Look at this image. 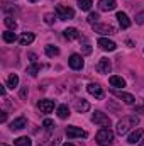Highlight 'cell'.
I'll list each match as a JSON object with an SVG mask.
<instances>
[{"label": "cell", "mask_w": 144, "mask_h": 146, "mask_svg": "<svg viewBox=\"0 0 144 146\" xmlns=\"http://www.w3.org/2000/svg\"><path fill=\"white\" fill-rule=\"evenodd\" d=\"M95 141L100 146H110L114 143V133H112L108 127H104V129H100V131L97 133Z\"/></svg>", "instance_id": "cell-2"}, {"label": "cell", "mask_w": 144, "mask_h": 146, "mask_svg": "<svg viewBox=\"0 0 144 146\" xmlns=\"http://www.w3.org/2000/svg\"><path fill=\"white\" fill-rule=\"evenodd\" d=\"M56 15L61 21H70V19L75 17V10L71 7H66V5H58L56 7Z\"/></svg>", "instance_id": "cell-3"}, {"label": "cell", "mask_w": 144, "mask_h": 146, "mask_svg": "<svg viewBox=\"0 0 144 146\" xmlns=\"http://www.w3.org/2000/svg\"><path fill=\"white\" fill-rule=\"evenodd\" d=\"M29 58H31V61H36V54H34V53H31Z\"/></svg>", "instance_id": "cell-36"}, {"label": "cell", "mask_w": 144, "mask_h": 146, "mask_svg": "<svg viewBox=\"0 0 144 146\" xmlns=\"http://www.w3.org/2000/svg\"><path fill=\"white\" fill-rule=\"evenodd\" d=\"M0 146H7V145H0Z\"/></svg>", "instance_id": "cell-40"}, {"label": "cell", "mask_w": 144, "mask_h": 146, "mask_svg": "<svg viewBox=\"0 0 144 146\" xmlns=\"http://www.w3.org/2000/svg\"><path fill=\"white\" fill-rule=\"evenodd\" d=\"M98 19H100V17H98V14H97V12H92V14L88 15V22H90L92 26H93V24H97V22H98Z\"/></svg>", "instance_id": "cell-29"}, {"label": "cell", "mask_w": 144, "mask_h": 146, "mask_svg": "<svg viewBox=\"0 0 144 146\" xmlns=\"http://www.w3.org/2000/svg\"><path fill=\"white\" fill-rule=\"evenodd\" d=\"M98 46H100L104 51H115V48H117V44H115L114 41L107 39V37H100V39H98Z\"/></svg>", "instance_id": "cell-10"}, {"label": "cell", "mask_w": 144, "mask_h": 146, "mask_svg": "<svg viewBox=\"0 0 144 146\" xmlns=\"http://www.w3.org/2000/svg\"><path fill=\"white\" fill-rule=\"evenodd\" d=\"M26 95H27V88H22V90H20V97H22V99H24V97H26Z\"/></svg>", "instance_id": "cell-35"}, {"label": "cell", "mask_w": 144, "mask_h": 146, "mask_svg": "<svg viewBox=\"0 0 144 146\" xmlns=\"http://www.w3.org/2000/svg\"><path fill=\"white\" fill-rule=\"evenodd\" d=\"M143 22H144V12H141L137 15V24H143Z\"/></svg>", "instance_id": "cell-33"}, {"label": "cell", "mask_w": 144, "mask_h": 146, "mask_svg": "<svg viewBox=\"0 0 144 146\" xmlns=\"http://www.w3.org/2000/svg\"><path fill=\"white\" fill-rule=\"evenodd\" d=\"M93 29L100 34H114L115 33V29L110 24H93Z\"/></svg>", "instance_id": "cell-13"}, {"label": "cell", "mask_w": 144, "mask_h": 146, "mask_svg": "<svg viewBox=\"0 0 144 146\" xmlns=\"http://www.w3.org/2000/svg\"><path fill=\"white\" fill-rule=\"evenodd\" d=\"M90 53H92V46L85 41V42H83V54H90Z\"/></svg>", "instance_id": "cell-31"}, {"label": "cell", "mask_w": 144, "mask_h": 146, "mask_svg": "<svg viewBox=\"0 0 144 146\" xmlns=\"http://www.w3.org/2000/svg\"><path fill=\"white\" fill-rule=\"evenodd\" d=\"M115 7H117V2L115 0H98V9L104 10V12L114 10Z\"/></svg>", "instance_id": "cell-14"}, {"label": "cell", "mask_w": 144, "mask_h": 146, "mask_svg": "<svg viewBox=\"0 0 144 146\" xmlns=\"http://www.w3.org/2000/svg\"><path fill=\"white\" fill-rule=\"evenodd\" d=\"M92 122H93V124H98V126H102V127H108V126H110V119H108L104 112H100V110H97V112L92 115Z\"/></svg>", "instance_id": "cell-4"}, {"label": "cell", "mask_w": 144, "mask_h": 146, "mask_svg": "<svg viewBox=\"0 0 144 146\" xmlns=\"http://www.w3.org/2000/svg\"><path fill=\"white\" fill-rule=\"evenodd\" d=\"M31 139L27 138V136H20V138H17L15 141H14V146H31Z\"/></svg>", "instance_id": "cell-22"}, {"label": "cell", "mask_w": 144, "mask_h": 146, "mask_svg": "<svg viewBox=\"0 0 144 146\" xmlns=\"http://www.w3.org/2000/svg\"><path fill=\"white\" fill-rule=\"evenodd\" d=\"M110 70H112V63L108 61L107 58H102L97 63V72L98 73H110Z\"/></svg>", "instance_id": "cell-11"}, {"label": "cell", "mask_w": 144, "mask_h": 146, "mask_svg": "<svg viewBox=\"0 0 144 146\" xmlns=\"http://www.w3.org/2000/svg\"><path fill=\"white\" fill-rule=\"evenodd\" d=\"M42 126H44V127H48V129H53V127H54V122H53L51 119H44Z\"/></svg>", "instance_id": "cell-32"}, {"label": "cell", "mask_w": 144, "mask_h": 146, "mask_svg": "<svg viewBox=\"0 0 144 146\" xmlns=\"http://www.w3.org/2000/svg\"><path fill=\"white\" fill-rule=\"evenodd\" d=\"M5 26H7L10 31H14V29L17 27V22H15V21H14L10 15H7V17H5Z\"/></svg>", "instance_id": "cell-28"}, {"label": "cell", "mask_w": 144, "mask_h": 146, "mask_svg": "<svg viewBox=\"0 0 144 146\" xmlns=\"http://www.w3.org/2000/svg\"><path fill=\"white\" fill-rule=\"evenodd\" d=\"M117 21H119V24H120L122 29L131 27V19L127 17V14H124V12H117Z\"/></svg>", "instance_id": "cell-16"}, {"label": "cell", "mask_w": 144, "mask_h": 146, "mask_svg": "<svg viewBox=\"0 0 144 146\" xmlns=\"http://www.w3.org/2000/svg\"><path fill=\"white\" fill-rule=\"evenodd\" d=\"M44 21H46V24H53V22L56 21V15H54V14H46Z\"/></svg>", "instance_id": "cell-30"}, {"label": "cell", "mask_w": 144, "mask_h": 146, "mask_svg": "<svg viewBox=\"0 0 144 146\" xmlns=\"http://www.w3.org/2000/svg\"><path fill=\"white\" fill-rule=\"evenodd\" d=\"M27 126V119L26 117H17L10 122V129L12 131H19V129H24Z\"/></svg>", "instance_id": "cell-12"}, {"label": "cell", "mask_w": 144, "mask_h": 146, "mask_svg": "<svg viewBox=\"0 0 144 146\" xmlns=\"http://www.w3.org/2000/svg\"><path fill=\"white\" fill-rule=\"evenodd\" d=\"M75 109L78 110V112H87V110H90V104L81 99V100H76L75 102Z\"/></svg>", "instance_id": "cell-20"}, {"label": "cell", "mask_w": 144, "mask_h": 146, "mask_svg": "<svg viewBox=\"0 0 144 146\" xmlns=\"http://www.w3.org/2000/svg\"><path fill=\"white\" fill-rule=\"evenodd\" d=\"M68 63H70V66H71L73 70H81L83 68V58H81V54H71L70 56V60H68Z\"/></svg>", "instance_id": "cell-8"}, {"label": "cell", "mask_w": 144, "mask_h": 146, "mask_svg": "<svg viewBox=\"0 0 144 146\" xmlns=\"http://www.w3.org/2000/svg\"><path fill=\"white\" fill-rule=\"evenodd\" d=\"M92 5H93L92 0H78V7H80L81 10H90Z\"/></svg>", "instance_id": "cell-26"}, {"label": "cell", "mask_w": 144, "mask_h": 146, "mask_svg": "<svg viewBox=\"0 0 144 146\" xmlns=\"http://www.w3.org/2000/svg\"><path fill=\"white\" fill-rule=\"evenodd\" d=\"M66 136L70 139H75V138H87V131H83L81 127H76V126H70L66 127Z\"/></svg>", "instance_id": "cell-5"}, {"label": "cell", "mask_w": 144, "mask_h": 146, "mask_svg": "<svg viewBox=\"0 0 144 146\" xmlns=\"http://www.w3.org/2000/svg\"><path fill=\"white\" fill-rule=\"evenodd\" d=\"M63 36L66 37L68 41H73V39H78L80 34H78V31H76L75 27H68V29H65V31H63Z\"/></svg>", "instance_id": "cell-17"}, {"label": "cell", "mask_w": 144, "mask_h": 146, "mask_svg": "<svg viewBox=\"0 0 144 146\" xmlns=\"http://www.w3.org/2000/svg\"><path fill=\"white\" fill-rule=\"evenodd\" d=\"M46 54L51 56V58H53V56H58V54H59V49H58L56 46H53V44H48V46H46Z\"/></svg>", "instance_id": "cell-24"}, {"label": "cell", "mask_w": 144, "mask_h": 146, "mask_svg": "<svg viewBox=\"0 0 144 146\" xmlns=\"http://www.w3.org/2000/svg\"><path fill=\"white\" fill-rule=\"evenodd\" d=\"M141 138H143V129H134V131L127 136V143H129V145H136V143L141 141Z\"/></svg>", "instance_id": "cell-15"}, {"label": "cell", "mask_w": 144, "mask_h": 146, "mask_svg": "<svg viewBox=\"0 0 144 146\" xmlns=\"http://www.w3.org/2000/svg\"><path fill=\"white\" fill-rule=\"evenodd\" d=\"M139 146H144V139H143V141H141V143H139Z\"/></svg>", "instance_id": "cell-38"}, {"label": "cell", "mask_w": 144, "mask_h": 146, "mask_svg": "<svg viewBox=\"0 0 144 146\" xmlns=\"http://www.w3.org/2000/svg\"><path fill=\"white\" fill-rule=\"evenodd\" d=\"M63 146H75V145H71V143H65Z\"/></svg>", "instance_id": "cell-37"}, {"label": "cell", "mask_w": 144, "mask_h": 146, "mask_svg": "<svg viewBox=\"0 0 144 146\" xmlns=\"http://www.w3.org/2000/svg\"><path fill=\"white\" fill-rule=\"evenodd\" d=\"M58 117H59V119H68V117H70V109H68V106H59V107H58Z\"/></svg>", "instance_id": "cell-21"}, {"label": "cell", "mask_w": 144, "mask_h": 146, "mask_svg": "<svg viewBox=\"0 0 144 146\" xmlns=\"http://www.w3.org/2000/svg\"><path fill=\"white\" fill-rule=\"evenodd\" d=\"M29 2H32V3H36V2H39V0H29Z\"/></svg>", "instance_id": "cell-39"}, {"label": "cell", "mask_w": 144, "mask_h": 146, "mask_svg": "<svg viewBox=\"0 0 144 146\" xmlns=\"http://www.w3.org/2000/svg\"><path fill=\"white\" fill-rule=\"evenodd\" d=\"M139 124V119L136 117V115H127V117H124L122 121H119V124H117V134H127L129 133V129L131 127H136Z\"/></svg>", "instance_id": "cell-1"}, {"label": "cell", "mask_w": 144, "mask_h": 146, "mask_svg": "<svg viewBox=\"0 0 144 146\" xmlns=\"http://www.w3.org/2000/svg\"><path fill=\"white\" fill-rule=\"evenodd\" d=\"M17 83H19V76H17L15 73H12V75L7 78V87H9V88H15Z\"/></svg>", "instance_id": "cell-23"}, {"label": "cell", "mask_w": 144, "mask_h": 146, "mask_svg": "<svg viewBox=\"0 0 144 146\" xmlns=\"http://www.w3.org/2000/svg\"><path fill=\"white\" fill-rule=\"evenodd\" d=\"M37 107L41 109V112L49 114L51 110L54 109V102H53V100H49V99H42V100H39V102H37Z\"/></svg>", "instance_id": "cell-9"}, {"label": "cell", "mask_w": 144, "mask_h": 146, "mask_svg": "<svg viewBox=\"0 0 144 146\" xmlns=\"http://www.w3.org/2000/svg\"><path fill=\"white\" fill-rule=\"evenodd\" d=\"M108 82H110V85H112V87H126V80H124L122 76H117V75L110 76V78H108Z\"/></svg>", "instance_id": "cell-18"}, {"label": "cell", "mask_w": 144, "mask_h": 146, "mask_svg": "<svg viewBox=\"0 0 144 146\" xmlns=\"http://www.w3.org/2000/svg\"><path fill=\"white\" fill-rule=\"evenodd\" d=\"M39 72H41V65H39V63H32L31 66H27V73H29L31 76H36Z\"/></svg>", "instance_id": "cell-25"}, {"label": "cell", "mask_w": 144, "mask_h": 146, "mask_svg": "<svg viewBox=\"0 0 144 146\" xmlns=\"http://www.w3.org/2000/svg\"><path fill=\"white\" fill-rule=\"evenodd\" d=\"M87 90H88V94L93 95L95 99H104V90H102V87H100L98 83H88V85H87Z\"/></svg>", "instance_id": "cell-6"}, {"label": "cell", "mask_w": 144, "mask_h": 146, "mask_svg": "<svg viewBox=\"0 0 144 146\" xmlns=\"http://www.w3.org/2000/svg\"><path fill=\"white\" fill-rule=\"evenodd\" d=\"M34 41V34L32 33H24L22 36L19 37V42L22 44V46H27V44H31Z\"/></svg>", "instance_id": "cell-19"}, {"label": "cell", "mask_w": 144, "mask_h": 146, "mask_svg": "<svg viewBox=\"0 0 144 146\" xmlns=\"http://www.w3.org/2000/svg\"><path fill=\"white\" fill-rule=\"evenodd\" d=\"M15 39H17V36H15L14 31H5V33H3V41H5V42H14Z\"/></svg>", "instance_id": "cell-27"}, {"label": "cell", "mask_w": 144, "mask_h": 146, "mask_svg": "<svg viewBox=\"0 0 144 146\" xmlns=\"http://www.w3.org/2000/svg\"><path fill=\"white\" fill-rule=\"evenodd\" d=\"M112 94L117 97V99H120L122 102H126V104H134L136 102V99H134V95H131V94H127V92H120V90H112Z\"/></svg>", "instance_id": "cell-7"}, {"label": "cell", "mask_w": 144, "mask_h": 146, "mask_svg": "<svg viewBox=\"0 0 144 146\" xmlns=\"http://www.w3.org/2000/svg\"><path fill=\"white\" fill-rule=\"evenodd\" d=\"M7 121V114L5 112H0V122H5Z\"/></svg>", "instance_id": "cell-34"}]
</instances>
